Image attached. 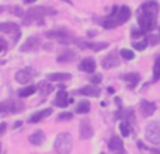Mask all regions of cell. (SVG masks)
Returning a JSON list of instances; mask_svg holds the SVG:
<instances>
[{
  "label": "cell",
  "mask_w": 160,
  "mask_h": 154,
  "mask_svg": "<svg viewBox=\"0 0 160 154\" xmlns=\"http://www.w3.org/2000/svg\"><path fill=\"white\" fill-rule=\"evenodd\" d=\"M160 6L156 2H148L141 6V14L138 16V24L143 32L152 31L156 27V18Z\"/></svg>",
  "instance_id": "1"
},
{
  "label": "cell",
  "mask_w": 160,
  "mask_h": 154,
  "mask_svg": "<svg viewBox=\"0 0 160 154\" xmlns=\"http://www.w3.org/2000/svg\"><path fill=\"white\" fill-rule=\"evenodd\" d=\"M68 93L65 90H61V91H58V94H56V97H55V101H53V104L56 105V107H62V108H65L69 102H72V99H68Z\"/></svg>",
  "instance_id": "12"
},
{
  "label": "cell",
  "mask_w": 160,
  "mask_h": 154,
  "mask_svg": "<svg viewBox=\"0 0 160 154\" xmlns=\"http://www.w3.org/2000/svg\"><path fill=\"white\" fill-rule=\"evenodd\" d=\"M143 31H133V32H132V36H133V38H138V36H142V35H143Z\"/></svg>",
  "instance_id": "37"
},
{
  "label": "cell",
  "mask_w": 160,
  "mask_h": 154,
  "mask_svg": "<svg viewBox=\"0 0 160 154\" xmlns=\"http://www.w3.org/2000/svg\"><path fill=\"white\" fill-rule=\"evenodd\" d=\"M76 59V53L73 51H65L62 52V55L58 56V62H70V60H75Z\"/></svg>",
  "instance_id": "23"
},
{
  "label": "cell",
  "mask_w": 160,
  "mask_h": 154,
  "mask_svg": "<svg viewBox=\"0 0 160 154\" xmlns=\"http://www.w3.org/2000/svg\"><path fill=\"white\" fill-rule=\"evenodd\" d=\"M18 126H21V122H16L14 123V128H18Z\"/></svg>",
  "instance_id": "42"
},
{
  "label": "cell",
  "mask_w": 160,
  "mask_h": 154,
  "mask_svg": "<svg viewBox=\"0 0 160 154\" xmlns=\"http://www.w3.org/2000/svg\"><path fill=\"white\" fill-rule=\"evenodd\" d=\"M101 154H105V153H101Z\"/></svg>",
  "instance_id": "44"
},
{
  "label": "cell",
  "mask_w": 160,
  "mask_h": 154,
  "mask_svg": "<svg viewBox=\"0 0 160 154\" xmlns=\"http://www.w3.org/2000/svg\"><path fill=\"white\" fill-rule=\"evenodd\" d=\"M51 113H52V109H51V108L41 109V111H38V112L32 113V115H31V118L28 119V122H30V123H37V122H39L41 119H45L47 116H49Z\"/></svg>",
  "instance_id": "15"
},
{
  "label": "cell",
  "mask_w": 160,
  "mask_h": 154,
  "mask_svg": "<svg viewBox=\"0 0 160 154\" xmlns=\"http://www.w3.org/2000/svg\"><path fill=\"white\" fill-rule=\"evenodd\" d=\"M87 35H88V36H94V35H97V31H88Z\"/></svg>",
  "instance_id": "38"
},
{
  "label": "cell",
  "mask_w": 160,
  "mask_h": 154,
  "mask_svg": "<svg viewBox=\"0 0 160 154\" xmlns=\"http://www.w3.org/2000/svg\"><path fill=\"white\" fill-rule=\"evenodd\" d=\"M4 129H6V123H2V126H0V133H4Z\"/></svg>",
  "instance_id": "39"
},
{
  "label": "cell",
  "mask_w": 160,
  "mask_h": 154,
  "mask_svg": "<svg viewBox=\"0 0 160 154\" xmlns=\"http://www.w3.org/2000/svg\"><path fill=\"white\" fill-rule=\"evenodd\" d=\"M55 150L59 154H69L73 147V137L70 133H59L55 139Z\"/></svg>",
  "instance_id": "2"
},
{
  "label": "cell",
  "mask_w": 160,
  "mask_h": 154,
  "mask_svg": "<svg viewBox=\"0 0 160 154\" xmlns=\"http://www.w3.org/2000/svg\"><path fill=\"white\" fill-rule=\"evenodd\" d=\"M119 22L117 21V18H111V17H107V18L102 21V27L107 28V30H111V28L118 27Z\"/></svg>",
  "instance_id": "26"
},
{
  "label": "cell",
  "mask_w": 160,
  "mask_h": 154,
  "mask_svg": "<svg viewBox=\"0 0 160 154\" xmlns=\"http://www.w3.org/2000/svg\"><path fill=\"white\" fill-rule=\"evenodd\" d=\"M22 104L14 101V99H6V101L0 102V113H16L22 111Z\"/></svg>",
  "instance_id": "6"
},
{
  "label": "cell",
  "mask_w": 160,
  "mask_h": 154,
  "mask_svg": "<svg viewBox=\"0 0 160 154\" xmlns=\"http://www.w3.org/2000/svg\"><path fill=\"white\" fill-rule=\"evenodd\" d=\"M73 118V113L72 112H62L58 115V119L59 121H70Z\"/></svg>",
  "instance_id": "32"
},
{
  "label": "cell",
  "mask_w": 160,
  "mask_h": 154,
  "mask_svg": "<svg viewBox=\"0 0 160 154\" xmlns=\"http://www.w3.org/2000/svg\"><path fill=\"white\" fill-rule=\"evenodd\" d=\"M37 90H38V87H37V85H27V87H24L22 90H20L18 95H20V97H22V98H25V97L32 95V94L35 93Z\"/></svg>",
  "instance_id": "24"
},
{
  "label": "cell",
  "mask_w": 160,
  "mask_h": 154,
  "mask_svg": "<svg viewBox=\"0 0 160 154\" xmlns=\"http://www.w3.org/2000/svg\"><path fill=\"white\" fill-rule=\"evenodd\" d=\"M0 31L2 32H17L18 31V24H16V22H0Z\"/></svg>",
  "instance_id": "17"
},
{
  "label": "cell",
  "mask_w": 160,
  "mask_h": 154,
  "mask_svg": "<svg viewBox=\"0 0 160 154\" xmlns=\"http://www.w3.org/2000/svg\"><path fill=\"white\" fill-rule=\"evenodd\" d=\"M146 46H148V42L146 41L133 42V48H135L136 51H143V49H146Z\"/></svg>",
  "instance_id": "30"
},
{
  "label": "cell",
  "mask_w": 160,
  "mask_h": 154,
  "mask_svg": "<svg viewBox=\"0 0 160 154\" xmlns=\"http://www.w3.org/2000/svg\"><path fill=\"white\" fill-rule=\"evenodd\" d=\"M139 111H141V113L145 116V118H149L150 115H153V113H155L156 104H155V102L146 101V99H142L141 105H139Z\"/></svg>",
  "instance_id": "8"
},
{
  "label": "cell",
  "mask_w": 160,
  "mask_h": 154,
  "mask_svg": "<svg viewBox=\"0 0 160 154\" xmlns=\"http://www.w3.org/2000/svg\"><path fill=\"white\" fill-rule=\"evenodd\" d=\"M44 140H45V135L42 130H37V132H34L32 135L30 136V142L32 144H35V146H39Z\"/></svg>",
  "instance_id": "19"
},
{
  "label": "cell",
  "mask_w": 160,
  "mask_h": 154,
  "mask_svg": "<svg viewBox=\"0 0 160 154\" xmlns=\"http://www.w3.org/2000/svg\"><path fill=\"white\" fill-rule=\"evenodd\" d=\"M150 153H152V154H160V152L158 149H150Z\"/></svg>",
  "instance_id": "40"
},
{
  "label": "cell",
  "mask_w": 160,
  "mask_h": 154,
  "mask_svg": "<svg viewBox=\"0 0 160 154\" xmlns=\"http://www.w3.org/2000/svg\"><path fill=\"white\" fill-rule=\"evenodd\" d=\"M129 17H131L129 7H128V6H121V7L118 8V11H117V14L114 17H111V18H117V21H118L119 24H124V22H127L128 20H129Z\"/></svg>",
  "instance_id": "9"
},
{
  "label": "cell",
  "mask_w": 160,
  "mask_h": 154,
  "mask_svg": "<svg viewBox=\"0 0 160 154\" xmlns=\"http://www.w3.org/2000/svg\"><path fill=\"white\" fill-rule=\"evenodd\" d=\"M108 147H110V150H112V152L117 153V154H124L125 153L124 143H122V140L118 137V136H114V137H111L110 143H108Z\"/></svg>",
  "instance_id": "10"
},
{
  "label": "cell",
  "mask_w": 160,
  "mask_h": 154,
  "mask_svg": "<svg viewBox=\"0 0 160 154\" xmlns=\"http://www.w3.org/2000/svg\"><path fill=\"white\" fill-rule=\"evenodd\" d=\"M146 140L153 144H160V123L158 122H150L146 126Z\"/></svg>",
  "instance_id": "4"
},
{
  "label": "cell",
  "mask_w": 160,
  "mask_h": 154,
  "mask_svg": "<svg viewBox=\"0 0 160 154\" xmlns=\"http://www.w3.org/2000/svg\"><path fill=\"white\" fill-rule=\"evenodd\" d=\"M63 2H66L68 4H73V3H72V0H63Z\"/></svg>",
  "instance_id": "43"
},
{
  "label": "cell",
  "mask_w": 160,
  "mask_h": 154,
  "mask_svg": "<svg viewBox=\"0 0 160 154\" xmlns=\"http://www.w3.org/2000/svg\"><path fill=\"white\" fill-rule=\"evenodd\" d=\"M119 130H121V135L124 136V137H128V136L131 135L129 125H128L127 122H121V123H119Z\"/></svg>",
  "instance_id": "28"
},
{
  "label": "cell",
  "mask_w": 160,
  "mask_h": 154,
  "mask_svg": "<svg viewBox=\"0 0 160 154\" xmlns=\"http://www.w3.org/2000/svg\"><path fill=\"white\" fill-rule=\"evenodd\" d=\"M122 79L127 80V81L129 83V87L133 88V87H135V85L139 83V80H141V76H139L138 73H128V75L122 76Z\"/></svg>",
  "instance_id": "20"
},
{
  "label": "cell",
  "mask_w": 160,
  "mask_h": 154,
  "mask_svg": "<svg viewBox=\"0 0 160 154\" xmlns=\"http://www.w3.org/2000/svg\"><path fill=\"white\" fill-rule=\"evenodd\" d=\"M34 2H37V0H24L25 4H31V3H34Z\"/></svg>",
  "instance_id": "41"
},
{
  "label": "cell",
  "mask_w": 160,
  "mask_h": 154,
  "mask_svg": "<svg viewBox=\"0 0 160 154\" xmlns=\"http://www.w3.org/2000/svg\"><path fill=\"white\" fill-rule=\"evenodd\" d=\"M16 80L20 83V84H27V83L31 81V75L24 70H20V72L16 73Z\"/></svg>",
  "instance_id": "22"
},
{
  "label": "cell",
  "mask_w": 160,
  "mask_h": 154,
  "mask_svg": "<svg viewBox=\"0 0 160 154\" xmlns=\"http://www.w3.org/2000/svg\"><path fill=\"white\" fill-rule=\"evenodd\" d=\"M153 80H155V81L160 80V56L156 59L155 66H153Z\"/></svg>",
  "instance_id": "27"
},
{
  "label": "cell",
  "mask_w": 160,
  "mask_h": 154,
  "mask_svg": "<svg viewBox=\"0 0 160 154\" xmlns=\"http://www.w3.org/2000/svg\"><path fill=\"white\" fill-rule=\"evenodd\" d=\"M146 41H149V44H152V45H156L160 41V35H153V34H150Z\"/></svg>",
  "instance_id": "33"
},
{
  "label": "cell",
  "mask_w": 160,
  "mask_h": 154,
  "mask_svg": "<svg viewBox=\"0 0 160 154\" xmlns=\"http://www.w3.org/2000/svg\"><path fill=\"white\" fill-rule=\"evenodd\" d=\"M6 49H7V42H6L3 38H0V52H2V51H6Z\"/></svg>",
  "instance_id": "35"
},
{
  "label": "cell",
  "mask_w": 160,
  "mask_h": 154,
  "mask_svg": "<svg viewBox=\"0 0 160 154\" xmlns=\"http://www.w3.org/2000/svg\"><path fill=\"white\" fill-rule=\"evenodd\" d=\"M96 60H94L93 58H86L82 60V63L79 65V69L83 70V72L86 73H93L94 70H96Z\"/></svg>",
  "instance_id": "14"
},
{
  "label": "cell",
  "mask_w": 160,
  "mask_h": 154,
  "mask_svg": "<svg viewBox=\"0 0 160 154\" xmlns=\"http://www.w3.org/2000/svg\"><path fill=\"white\" fill-rule=\"evenodd\" d=\"M70 79H72V75H69V73H51V75H48V80H52V81H66Z\"/></svg>",
  "instance_id": "18"
},
{
  "label": "cell",
  "mask_w": 160,
  "mask_h": 154,
  "mask_svg": "<svg viewBox=\"0 0 160 154\" xmlns=\"http://www.w3.org/2000/svg\"><path fill=\"white\" fill-rule=\"evenodd\" d=\"M56 11L51 7H44V6H37V7H31L30 10L25 13V20L24 24H30V22L35 21L38 18H42L45 16H52Z\"/></svg>",
  "instance_id": "3"
},
{
  "label": "cell",
  "mask_w": 160,
  "mask_h": 154,
  "mask_svg": "<svg viewBox=\"0 0 160 154\" xmlns=\"http://www.w3.org/2000/svg\"><path fill=\"white\" fill-rule=\"evenodd\" d=\"M79 93L83 94V95H86V97H98L100 95V88L94 84L93 85H86V87L80 88Z\"/></svg>",
  "instance_id": "16"
},
{
  "label": "cell",
  "mask_w": 160,
  "mask_h": 154,
  "mask_svg": "<svg viewBox=\"0 0 160 154\" xmlns=\"http://www.w3.org/2000/svg\"><path fill=\"white\" fill-rule=\"evenodd\" d=\"M101 66L104 67L105 70L114 69V67L119 66V59H118V55H117L115 51H114V52H111V53H108V55L105 56L104 59H102Z\"/></svg>",
  "instance_id": "7"
},
{
  "label": "cell",
  "mask_w": 160,
  "mask_h": 154,
  "mask_svg": "<svg viewBox=\"0 0 160 154\" xmlns=\"http://www.w3.org/2000/svg\"><path fill=\"white\" fill-rule=\"evenodd\" d=\"M39 46V41L37 36H30V38H27V41L24 42V44L20 46V51L21 52H28V51H35L37 48Z\"/></svg>",
  "instance_id": "11"
},
{
  "label": "cell",
  "mask_w": 160,
  "mask_h": 154,
  "mask_svg": "<svg viewBox=\"0 0 160 154\" xmlns=\"http://www.w3.org/2000/svg\"><path fill=\"white\" fill-rule=\"evenodd\" d=\"M90 102L88 101H80L78 104V107H76V112L78 113H87L88 111H90Z\"/></svg>",
  "instance_id": "25"
},
{
  "label": "cell",
  "mask_w": 160,
  "mask_h": 154,
  "mask_svg": "<svg viewBox=\"0 0 160 154\" xmlns=\"http://www.w3.org/2000/svg\"><path fill=\"white\" fill-rule=\"evenodd\" d=\"M115 154H117V153H115Z\"/></svg>",
  "instance_id": "45"
},
{
  "label": "cell",
  "mask_w": 160,
  "mask_h": 154,
  "mask_svg": "<svg viewBox=\"0 0 160 154\" xmlns=\"http://www.w3.org/2000/svg\"><path fill=\"white\" fill-rule=\"evenodd\" d=\"M119 53H121V56L125 59V60H132V59L135 58V53H133L131 49H121Z\"/></svg>",
  "instance_id": "29"
},
{
  "label": "cell",
  "mask_w": 160,
  "mask_h": 154,
  "mask_svg": "<svg viewBox=\"0 0 160 154\" xmlns=\"http://www.w3.org/2000/svg\"><path fill=\"white\" fill-rule=\"evenodd\" d=\"M131 113H132L131 111H122V108H119V111L115 113V118L117 119H124V118H127L128 115H131Z\"/></svg>",
  "instance_id": "31"
},
{
  "label": "cell",
  "mask_w": 160,
  "mask_h": 154,
  "mask_svg": "<svg viewBox=\"0 0 160 154\" xmlns=\"http://www.w3.org/2000/svg\"><path fill=\"white\" fill-rule=\"evenodd\" d=\"M101 80H102V76H101V75H94V76L90 77V81L93 83L94 85H96V84H100V83H101Z\"/></svg>",
  "instance_id": "34"
},
{
  "label": "cell",
  "mask_w": 160,
  "mask_h": 154,
  "mask_svg": "<svg viewBox=\"0 0 160 154\" xmlns=\"http://www.w3.org/2000/svg\"><path fill=\"white\" fill-rule=\"evenodd\" d=\"M94 135V130L91 128L88 121H82L80 123V137L82 139H90Z\"/></svg>",
  "instance_id": "13"
},
{
  "label": "cell",
  "mask_w": 160,
  "mask_h": 154,
  "mask_svg": "<svg viewBox=\"0 0 160 154\" xmlns=\"http://www.w3.org/2000/svg\"><path fill=\"white\" fill-rule=\"evenodd\" d=\"M78 44L80 45V48H90L94 52H98V51L105 49L108 46V44H105V42H101V44H83V42H78Z\"/></svg>",
  "instance_id": "21"
},
{
  "label": "cell",
  "mask_w": 160,
  "mask_h": 154,
  "mask_svg": "<svg viewBox=\"0 0 160 154\" xmlns=\"http://www.w3.org/2000/svg\"><path fill=\"white\" fill-rule=\"evenodd\" d=\"M13 13H14V14H17V16H18V17H21L22 14H24V13H22V10H21V8H20V7H17V6H16V7H13Z\"/></svg>",
  "instance_id": "36"
},
{
  "label": "cell",
  "mask_w": 160,
  "mask_h": 154,
  "mask_svg": "<svg viewBox=\"0 0 160 154\" xmlns=\"http://www.w3.org/2000/svg\"><path fill=\"white\" fill-rule=\"evenodd\" d=\"M45 36H47L48 39H53V41H58L59 44H72L73 42V38L69 35V34H66V31L63 30H55V31H48L47 34H45Z\"/></svg>",
  "instance_id": "5"
}]
</instances>
